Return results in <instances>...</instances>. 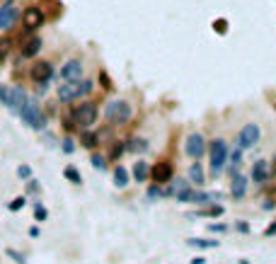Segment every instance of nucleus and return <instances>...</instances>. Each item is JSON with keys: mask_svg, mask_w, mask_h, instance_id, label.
I'll return each instance as SVG.
<instances>
[{"mask_svg": "<svg viewBox=\"0 0 276 264\" xmlns=\"http://www.w3.org/2000/svg\"><path fill=\"white\" fill-rule=\"evenodd\" d=\"M129 148H131V151H141V153H143L148 146H146V141H141V138H138V141H131Z\"/></svg>", "mask_w": 276, "mask_h": 264, "instance_id": "30", "label": "nucleus"}, {"mask_svg": "<svg viewBox=\"0 0 276 264\" xmlns=\"http://www.w3.org/2000/svg\"><path fill=\"white\" fill-rule=\"evenodd\" d=\"M104 116L109 124H126L133 116V109L126 99H111L109 104L104 107Z\"/></svg>", "mask_w": 276, "mask_h": 264, "instance_id": "4", "label": "nucleus"}, {"mask_svg": "<svg viewBox=\"0 0 276 264\" xmlns=\"http://www.w3.org/2000/svg\"><path fill=\"white\" fill-rule=\"evenodd\" d=\"M230 194H233L235 199H242V196L247 194V177H242V175H235V177H233V187H230Z\"/></svg>", "mask_w": 276, "mask_h": 264, "instance_id": "15", "label": "nucleus"}, {"mask_svg": "<svg viewBox=\"0 0 276 264\" xmlns=\"http://www.w3.org/2000/svg\"><path fill=\"white\" fill-rule=\"evenodd\" d=\"M208 153H211V170H213V175L223 172V168H225V160H228V146H225V141L216 138V141L211 143Z\"/></svg>", "mask_w": 276, "mask_h": 264, "instance_id": "8", "label": "nucleus"}, {"mask_svg": "<svg viewBox=\"0 0 276 264\" xmlns=\"http://www.w3.org/2000/svg\"><path fill=\"white\" fill-rule=\"evenodd\" d=\"M252 179H255L257 184H267V182H269V168H267L264 160H257V163H255V168H252Z\"/></svg>", "mask_w": 276, "mask_h": 264, "instance_id": "14", "label": "nucleus"}, {"mask_svg": "<svg viewBox=\"0 0 276 264\" xmlns=\"http://www.w3.org/2000/svg\"><path fill=\"white\" fill-rule=\"evenodd\" d=\"M230 160H233V168H230V172L235 175V168H240V163H242V148H238V151H233V155H230Z\"/></svg>", "mask_w": 276, "mask_h": 264, "instance_id": "27", "label": "nucleus"}, {"mask_svg": "<svg viewBox=\"0 0 276 264\" xmlns=\"http://www.w3.org/2000/svg\"><path fill=\"white\" fill-rule=\"evenodd\" d=\"M114 184L119 189H124L129 184V172H126V168H121V165L114 168Z\"/></svg>", "mask_w": 276, "mask_h": 264, "instance_id": "18", "label": "nucleus"}, {"mask_svg": "<svg viewBox=\"0 0 276 264\" xmlns=\"http://www.w3.org/2000/svg\"><path fill=\"white\" fill-rule=\"evenodd\" d=\"M7 255H10V257H12V260H15L17 264H24V257H22L19 252H15V250H7Z\"/></svg>", "mask_w": 276, "mask_h": 264, "instance_id": "33", "label": "nucleus"}, {"mask_svg": "<svg viewBox=\"0 0 276 264\" xmlns=\"http://www.w3.org/2000/svg\"><path fill=\"white\" fill-rule=\"evenodd\" d=\"M92 168H94V170H107L104 155H92Z\"/></svg>", "mask_w": 276, "mask_h": 264, "instance_id": "26", "label": "nucleus"}, {"mask_svg": "<svg viewBox=\"0 0 276 264\" xmlns=\"http://www.w3.org/2000/svg\"><path fill=\"white\" fill-rule=\"evenodd\" d=\"M34 216H37V221H46V216H49V211L41 206V204H37V208H34Z\"/></svg>", "mask_w": 276, "mask_h": 264, "instance_id": "28", "label": "nucleus"}, {"mask_svg": "<svg viewBox=\"0 0 276 264\" xmlns=\"http://www.w3.org/2000/svg\"><path fill=\"white\" fill-rule=\"evenodd\" d=\"M172 175H175V170H172V165H170V163H158V165L150 170V177H153L158 184H167V182H172Z\"/></svg>", "mask_w": 276, "mask_h": 264, "instance_id": "13", "label": "nucleus"}, {"mask_svg": "<svg viewBox=\"0 0 276 264\" xmlns=\"http://www.w3.org/2000/svg\"><path fill=\"white\" fill-rule=\"evenodd\" d=\"M148 177H150V168H148V163L138 160V163H136V168H133V179H136V182H146Z\"/></svg>", "mask_w": 276, "mask_h": 264, "instance_id": "16", "label": "nucleus"}, {"mask_svg": "<svg viewBox=\"0 0 276 264\" xmlns=\"http://www.w3.org/2000/svg\"><path fill=\"white\" fill-rule=\"evenodd\" d=\"M44 24H46V12H44V7L29 5V7L22 10V29H24V37L34 34V32L41 29Z\"/></svg>", "mask_w": 276, "mask_h": 264, "instance_id": "3", "label": "nucleus"}, {"mask_svg": "<svg viewBox=\"0 0 276 264\" xmlns=\"http://www.w3.org/2000/svg\"><path fill=\"white\" fill-rule=\"evenodd\" d=\"M22 206H24V196H17V199H12V204H10V211H19Z\"/></svg>", "mask_w": 276, "mask_h": 264, "instance_id": "31", "label": "nucleus"}, {"mask_svg": "<svg viewBox=\"0 0 276 264\" xmlns=\"http://www.w3.org/2000/svg\"><path fill=\"white\" fill-rule=\"evenodd\" d=\"M41 49H44V41L41 37L37 34H29V37L22 39V46H19V58L22 61H32V58H37L41 54Z\"/></svg>", "mask_w": 276, "mask_h": 264, "instance_id": "9", "label": "nucleus"}, {"mask_svg": "<svg viewBox=\"0 0 276 264\" xmlns=\"http://www.w3.org/2000/svg\"><path fill=\"white\" fill-rule=\"evenodd\" d=\"M19 17H22V10L15 0H5L0 5V32H10L17 27Z\"/></svg>", "mask_w": 276, "mask_h": 264, "instance_id": "6", "label": "nucleus"}, {"mask_svg": "<svg viewBox=\"0 0 276 264\" xmlns=\"http://www.w3.org/2000/svg\"><path fill=\"white\" fill-rule=\"evenodd\" d=\"M63 175H66V179H71L73 184H80V182H83V177H80V172L75 170L73 165H68V168L63 170Z\"/></svg>", "mask_w": 276, "mask_h": 264, "instance_id": "23", "label": "nucleus"}, {"mask_svg": "<svg viewBox=\"0 0 276 264\" xmlns=\"http://www.w3.org/2000/svg\"><path fill=\"white\" fill-rule=\"evenodd\" d=\"M121 153H124V146H114V151H111V155H114V158H119Z\"/></svg>", "mask_w": 276, "mask_h": 264, "instance_id": "36", "label": "nucleus"}, {"mask_svg": "<svg viewBox=\"0 0 276 264\" xmlns=\"http://www.w3.org/2000/svg\"><path fill=\"white\" fill-rule=\"evenodd\" d=\"M17 175H19V177H24V179H29V177H32V170H29L27 165H19V168H17Z\"/></svg>", "mask_w": 276, "mask_h": 264, "instance_id": "32", "label": "nucleus"}, {"mask_svg": "<svg viewBox=\"0 0 276 264\" xmlns=\"http://www.w3.org/2000/svg\"><path fill=\"white\" fill-rule=\"evenodd\" d=\"M189 182H194L196 187H201L203 182H206V177H203V170L199 163H194L191 168H189Z\"/></svg>", "mask_w": 276, "mask_h": 264, "instance_id": "17", "label": "nucleus"}, {"mask_svg": "<svg viewBox=\"0 0 276 264\" xmlns=\"http://www.w3.org/2000/svg\"><path fill=\"white\" fill-rule=\"evenodd\" d=\"M259 136H262V131H259L257 124H247V126H242V131H240V136H238L240 148H242V151H245V148H252V146L259 141Z\"/></svg>", "mask_w": 276, "mask_h": 264, "instance_id": "11", "label": "nucleus"}, {"mask_svg": "<svg viewBox=\"0 0 276 264\" xmlns=\"http://www.w3.org/2000/svg\"><path fill=\"white\" fill-rule=\"evenodd\" d=\"M184 151H186V155H189L191 160H199L203 153H206V141H203L201 133H191V136L186 138V143H184Z\"/></svg>", "mask_w": 276, "mask_h": 264, "instance_id": "10", "label": "nucleus"}, {"mask_svg": "<svg viewBox=\"0 0 276 264\" xmlns=\"http://www.w3.org/2000/svg\"><path fill=\"white\" fill-rule=\"evenodd\" d=\"M213 29L225 34V32H228V22H225V19H216V22H213Z\"/></svg>", "mask_w": 276, "mask_h": 264, "instance_id": "29", "label": "nucleus"}, {"mask_svg": "<svg viewBox=\"0 0 276 264\" xmlns=\"http://www.w3.org/2000/svg\"><path fill=\"white\" fill-rule=\"evenodd\" d=\"M191 264H203V257H196V260H191Z\"/></svg>", "mask_w": 276, "mask_h": 264, "instance_id": "40", "label": "nucleus"}, {"mask_svg": "<svg viewBox=\"0 0 276 264\" xmlns=\"http://www.w3.org/2000/svg\"><path fill=\"white\" fill-rule=\"evenodd\" d=\"M194 199V191H191V187L182 189V191H177V201H184V204H189Z\"/></svg>", "mask_w": 276, "mask_h": 264, "instance_id": "25", "label": "nucleus"}, {"mask_svg": "<svg viewBox=\"0 0 276 264\" xmlns=\"http://www.w3.org/2000/svg\"><path fill=\"white\" fill-rule=\"evenodd\" d=\"M97 141H99V133H94V131H88V129H83V136H80V143H83L85 148H94V146H97Z\"/></svg>", "mask_w": 276, "mask_h": 264, "instance_id": "20", "label": "nucleus"}, {"mask_svg": "<svg viewBox=\"0 0 276 264\" xmlns=\"http://www.w3.org/2000/svg\"><path fill=\"white\" fill-rule=\"evenodd\" d=\"M12 49H15V39L12 37H0V61H5V58L10 56Z\"/></svg>", "mask_w": 276, "mask_h": 264, "instance_id": "19", "label": "nucleus"}, {"mask_svg": "<svg viewBox=\"0 0 276 264\" xmlns=\"http://www.w3.org/2000/svg\"><path fill=\"white\" fill-rule=\"evenodd\" d=\"M29 78H32V83L37 85L39 90L44 92L46 85H49V80L54 78V66H51L49 61H37V63L29 68Z\"/></svg>", "mask_w": 276, "mask_h": 264, "instance_id": "7", "label": "nucleus"}, {"mask_svg": "<svg viewBox=\"0 0 276 264\" xmlns=\"http://www.w3.org/2000/svg\"><path fill=\"white\" fill-rule=\"evenodd\" d=\"M189 245L208 250V247H218V240H203V238H194V240H189Z\"/></svg>", "mask_w": 276, "mask_h": 264, "instance_id": "21", "label": "nucleus"}, {"mask_svg": "<svg viewBox=\"0 0 276 264\" xmlns=\"http://www.w3.org/2000/svg\"><path fill=\"white\" fill-rule=\"evenodd\" d=\"M0 99H2V104H5L7 109H15V104H12V92H10L5 85H0Z\"/></svg>", "mask_w": 276, "mask_h": 264, "instance_id": "22", "label": "nucleus"}, {"mask_svg": "<svg viewBox=\"0 0 276 264\" xmlns=\"http://www.w3.org/2000/svg\"><path fill=\"white\" fill-rule=\"evenodd\" d=\"M211 230H218V233H223V230H225V226H221V223H218V226H216V223H211Z\"/></svg>", "mask_w": 276, "mask_h": 264, "instance_id": "37", "label": "nucleus"}, {"mask_svg": "<svg viewBox=\"0 0 276 264\" xmlns=\"http://www.w3.org/2000/svg\"><path fill=\"white\" fill-rule=\"evenodd\" d=\"M94 121H97V104L94 102L85 99L73 109V124L78 129H90Z\"/></svg>", "mask_w": 276, "mask_h": 264, "instance_id": "5", "label": "nucleus"}, {"mask_svg": "<svg viewBox=\"0 0 276 264\" xmlns=\"http://www.w3.org/2000/svg\"><path fill=\"white\" fill-rule=\"evenodd\" d=\"M63 151H66V153H73V151H75L73 138H66V141H63Z\"/></svg>", "mask_w": 276, "mask_h": 264, "instance_id": "34", "label": "nucleus"}, {"mask_svg": "<svg viewBox=\"0 0 276 264\" xmlns=\"http://www.w3.org/2000/svg\"><path fill=\"white\" fill-rule=\"evenodd\" d=\"M94 90V83L92 80H63V85H58V99L61 102H75V99H80V97H85V94H90Z\"/></svg>", "mask_w": 276, "mask_h": 264, "instance_id": "1", "label": "nucleus"}, {"mask_svg": "<svg viewBox=\"0 0 276 264\" xmlns=\"http://www.w3.org/2000/svg\"><path fill=\"white\" fill-rule=\"evenodd\" d=\"M160 194H163V189H160V184H158V187H153L150 191H148V196H150V199H155V196H160Z\"/></svg>", "mask_w": 276, "mask_h": 264, "instance_id": "35", "label": "nucleus"}, {"mask_svg": "<svg viewBox=\"0 0 276 264\" xmlns=\"http://www.w3.org/2000/svg\"><path fill=\"white\" fill-rule=\"evenodd\" d=\"M267 235H276V223H272V226L267 228Z\"/></svg>", "mask_w": 276, "mask_h": 264, "instance_id": "39", "label": "nucleus"}, {"mask_svg": "<svg viewBox=\"0 0 276 264\" xmlns=\"http://www.w3.org/2000/svg\"><path fill=\"white\" fill-rule=\"evenodd\" d=\"M83 61H78V58H71V61H66L63 66H61V80H80L83 78Z\"/></svg>", "mask_w": 276, "mask_h": 264, "instance_id": "12", "label": "nucleus"}, {"mask_svg": "<svg viewBox=\"0 0 276 264\" xmlns=\"http://www.w3.org/2000/svg\"><path fill=\"white\" fill-rule=\"evenodd\" d=\"M238 230H240V233H247V230H250V226H247V223H238Z\"/></svg>", "mask_w": 276, "mask_h": 264, "instance_id": "38", "label": "nucleus"}, {"mask_svg": "<svg viewBox=\"0 0 276 264\" xmlns=\"http://www.w3.org/2000/svg\"><path fill=\"white\" fill-rule=\"evenodd\" d=\"M24 102H27V94H24V90L15 88V90H12V104H15V109H17L19 104H24Z\"/></svg>", "mask_w": 276, "mask_h": 264, "instance_id": "24", "label": "nucleus"}, {"mask_svg": "<svg viewBox=\"0 0 276 264\" xmlns=\"http://www.w3.org/2000/svg\"><path fill=\"white\" fill-rule=\"evenodd\" d=\"M17 112H19V119H22V121H24L29 129L41 131V129L46 126V116L41 114V107H39L34 99H27L24 104H19Z\"/></svg>", "mask_w": 276, "mask_h": 264, "instance_id": "2", "label": "nucleus"}]
</instances>
